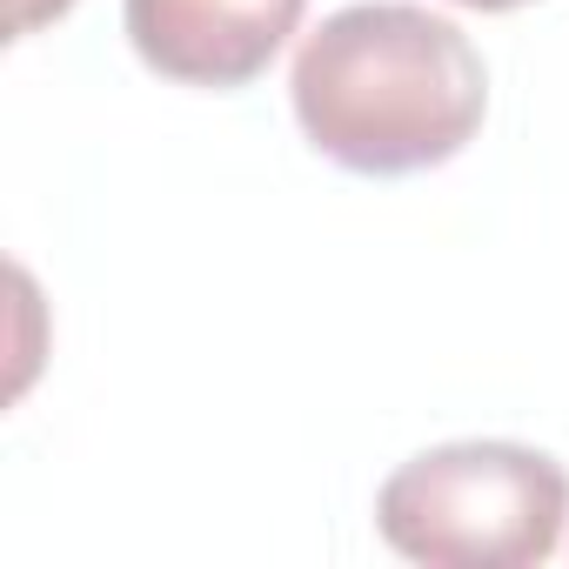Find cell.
<instances>
[{
    "mask_svg": "<svg viewBox=\"0 0 569 569\" xmlns=\"http://www.w3.org/2000/svg\"><path fill=\"white\" fill-rule=\"evenodd\" d=\"M296 121L349 174H422L456 161L489 114L476 41L416 0H356L329 14L289 74Z\"/></svg>",
    "mask_w": 569,
    "mask_h": 569,
    "instance_id": "1",
    "label": "cell"
},
{
    "mask_svg": "<svg viewBox=\"0 0 569 569\" xmlns=\"http://www.w3.org/2000/svg\"><path fill=\"white\" fill-rule=\"evenodd\" d=\"M569 522V469L529 442H442L376 489V529L429 569L549 562Z\"/></svg>",
    "mask_w": 569,
    "mask_h": 569,
    "instance_id": "2",
    "label": "cell"
},
{
    "mask_svg": "<svg viewBox=\"0 0 569 569\" xmlns=\"http://www.w3.org/2000/svg\"><path fill=\"white\" fill-rule=\"evenodd\" d=\"M309 0H121L134 54L181 88H248L289 48Z\"/></svg>",
    "mask_w": 569,
    "mask_h": 569,
    "instance_id": "3",
    "label": "cell"
},
{
    "mask_svg": "<svg viewBox=\"0 0 569 569\" xmlns=\"http://www.w3.org/2000/svg\"><path fill=\"white\" fill-rule=\"evenodd\" d=\"M68 8H74V0H14V8H8V34H14V41H28L34 28L61 21Z\"/></svg>",
    "mask_w": 569,
    "mask_h": 569,
    "instance_id": "4",
    "label": "cell"
},
{
    "mask_svg": "<svg viewBox=\"0 0 569 569\" xmlns=\"http://www.w3.org/2000/svg\"><path fill=\"white\" fill-rule=\"evenodd\" d=\"M456 8H476V14H509V8H529V0H456Z\"/></svg>",
    "mask_w": 569,
    "mask_h": 569,
    "instance_id": "5",
    "label": "cell"
}]
</instances>
